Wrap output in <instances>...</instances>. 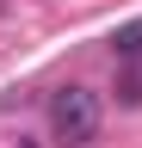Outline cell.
<instances>
[{
  "mask_svg": "<svg viewBox=\"0 0 142 148\" xmlns=\"http://www.w3.org/2000/svg\"><path fill=\"white\" fill-rule=\"evenodd\" d=\"M49 130L68 148H86L99 136V92L93 86H56L49 92Z\"/></svg>",
  "mask_w": 142,
  "mask_h": 148,
  "instance_id": "6da1fadb",
  "label": "cell"
},
{
  "mask_svg": "<svg viewBox=\"0 0 142 148\" xmlns=\"http://www.w3.org/2000/svg\"><path fill=\"white\" fill-rule=\"evenodd\" d=\"M111 49L123 56V62H136V56H142V18H130V25L111 31Z\"/></svg>",
  "mask_w": 142,
  "mask_h": 148,
  "instance_id": "7a4b0ae2",
  "label": "cell"
}]
</instances>
